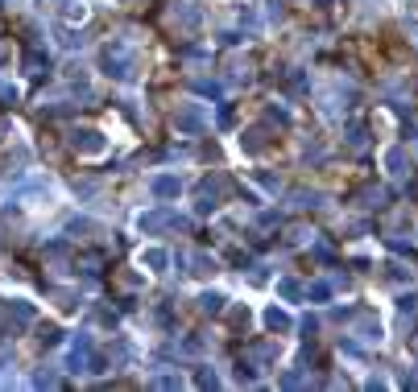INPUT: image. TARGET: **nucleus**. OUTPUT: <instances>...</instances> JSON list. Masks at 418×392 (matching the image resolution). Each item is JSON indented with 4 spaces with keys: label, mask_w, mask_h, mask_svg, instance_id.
<instances>
[{
    "label": "nucleus",
    "mask_w": 418,
    "mask_h": 392,
    "mask_svg": "<svg viewBox=\"0 0 418 392\" xmlns=\"http://www.w3.org/2000/svg\"><path fill=\"white\" fill-rule=\"evenodd\" d=\"M153 25L170 42H190L199 34V25H203V8L195 0H162L158 13H153Z\"/></svg>",
    "instance_id": "1"
},
{
    "label": "nucleus",
    "mask_w": 418,
    "mask_h": 392,
    "mask_svg": "<svg viewBox=\"0 0 418 392\" xmlns=\"http://www.w3.org/2000/svg\"><path fill=\"white\" fill-rule=\"evenodd\" d=\"M104 66H108V75H112V79L129 83V79H137L141 58L125 42H108V45H104Z\"/></svg>",
    "instance_id": "2"
},
{
    "label": "nucleus",
    "mask_w": 418,
    "mask_h": 392,
    "mask_svg": "<svg viewBox=\"0 0 418 392\" xmlns=\"http://www.w3.org/2000/svg\"><path fill=\"white\" fill-rule=\"evenodd\" d=\"M228 198H232V177H224V174H207L195 186V207H199V211H216V207H224Z\"/></svg>",
    "instance_id": "3"
},
{
    "label": "nucleus",
    "mask_w": 418,
    "mask_h": 392,
    "mask_svg": "<svg viewBox=\"0 0 418 392\" xmlns=\"http://www.w3.org/2000/svg\"><path fill=\"white\" fill-rule=\"evenodd\" d=\"M67 145L75 153H83V157H95V153H104V132L88 129V124H75V129L67 132Z\"/></svg>",
    "instance_id": "4"
},
{
    "label": "nucleus",
    "mask_w": 418,
    "mask_h": 392,
    "mask_svg": "<svg viewBox=\"0 0 418 392\" xmlns=\"http://www.w3.org/2000/svg\"><path fill=\"white\" fill-rule=\"evenodd\" d=\"M174 129L183 132V136H199V132L207 129V112H203L199 103H179V112H174Z\"/></svg>",
    "instance_id": "5"
},
{
    "label": "nucleus",
    "mask_w": 418,
    "mask_h": 392,
    "mask_svg": "<svg viewBox=\"0 0 418 392\" xmlns=\"http://www.w3.org/2000/svg\"><path fill=\"white\" fill-rule=\"evenodd\" d=\"M137 223H141V231H145V235H158V231H166V227H179V231L186 227V219L174 215V211H166V207H158V211H145Z\"/></svg>",
    "instance_id": "6"
},
{
    "label": "nucleus",
    "mask_w": 418,
    "mask_h": 392,
    "mask_svg": "<svg viewBox=\"0 0 418 392\" xmlns=\"http://www.w3.org/2000/svg\"><path fill=\"white\" fill-rule=\"evenodd\" d=\"M348 335H356V343H381V322L372 318L369 310H356V314H352Z\"/></svg>",
    "instance_id": "7"
},
{
    "label": "nucleus",
    "mask_w": 418,
    "mask_h": 392,
    "mask_svg": "<svg viewBox=\"0 0 418 392\" xmlns=\"http://www.w3.org/2000/svg\"><path fill=\"white\" fill-rule=\"evenodd\" d=\"M224 79L236 83V87H240V83H253V58H249V54H228V58H224Z\"/></svg>",
    "instance_id": "8"
},
{
    "label": "nucleus",
    "mask_w": 418,
    "mask_h": 392,
    "mask_svg": "<svg viewBox=\"0 0 418 392\" xmlns=\"http://www.w3.org/2000/svg\"><path fill=\"white\" fill-rule=\"evenodd\" d=\"M112 293H116L120 302H133V298L141 293L137 273H129V268H112Z\"/></svg>",
    "instance_id": "9"
},
{
    "label": "nucleus",
    "mask_w": 418,
    "mask_h": 392,
    "mask_svg": "<svg viewBox=\"0 0 418 392\" xmlns=\"http://www.w3.org/2000/svg\"><path fill=\"white\" fill-rule=\"evenodd\" d=\"M274 145V129L270 124H253V129H244V136H240V149L244 153H261V149H270Z\"/></svg>",
    "instance_id": "10"
},
{
    "label": "nucleus",
    "mask_w": 418,
    "mask_h": 392,
    "mask_svg": "<svg viewBox=\"0 0 418 392\" xmlns=\"http://www.w3.org/2000/svg\"><path fill=\"white\" fill-rule=\"evenodd\" d=\"M352 203H356V207H365V211H385L389 190H385V186H361V190L352 194Z\"/></svg>",
    "instance_id": "11"
},
{
    "label": "nucleus",
    "mask_w": 418,
    "mask_h": 392,
    "mask_svg": "<svg viewBox=\"0 0 418 392\" xmlns=\"http://www.w3.org/2000/svg\"><path fill=\"white\" fill-rule=\"evenodd\" d=\"M385 170H389V177H410V153L402 149V145H393L389 153H385Z\"/></svg>",
    "instance_id": "12"
},
{
    "label": "nucleus",
    "mask_w": 418,
    "mask_h": 392,
    "mask_svg": "<svg viewBox=\"0 0 418 392\" xmlns=\"http://www.w3.org/2000/svg\"><path fill=\"white\" fill-rule=\"evenodd\" d=\"M414 277H418L414 261H389L385 264V281H389V285H406V281H414Z\"/></svg>",
    "instance_id": "13"
},
{
    "label": "nucleus",
    "mask_w": 418,
    "mask_h": 392,
    "mask_svg": "<svg viewBox=\"0 0 418 392\" xmlns=\"http://www.w3.org/2000/svg\"><path fill=\"white\" fill-rule=\"evenodd\" d=\"M88 363H92V335H79V339L71 343V368L83 372Z\"/></svg>",
    "instance_id": "14"
},
{
    "label": "nucleus",
    "mask_w": 418,
    "mask_h": 392,
    "mask_svg": "<svg viewBox=\"0 0 418 392\" xmlns=\"http://www.w3.org/2000/svg\"><path fill=\"white\" fill-rule=\"evenodd\" d=\"M179 261L190 264L186 273H195V277H207V273H216V261H211V256H203V252H183Z\"/></svg>",
    "instance_id": "15"
},
{
    "label": "nucleus",
    "mask_w": 418,
    "mask_h": 392,
    "mask_svg": "<svg viewBox=\"0 0 418 392\" xmlns=\"http://www.w3.org/2000/svg\"><path fill=\"white\" fill-rule=\"evenodd\" d=\"M265 326H270L274 335H290V331H294V318H290L286 310L274 305V310H265Z\"/></svg>",
    "instance_id": "16"
},
{
    "label": "nucleus",
    "mask_w": 418,
    "mask_h": 392,
    "mask_svg": "<svg viewBox=\"0 0 418 392\" xmlns=\"http://www.w3.org/2000/svg\"><path fill=\"white\" fill-rule=\"evenodd\" d=\"M149 190H153L158 198H179L183 182H179V177H170V174H162V177H153V182H149Z\"/></svg>",
    "instance_id": "17"
},
{
    "label": "nucleus",
    "mask_w": 418,
    "mask_h": 392,
    "mask_svg": "<svg viewBox=\"0 0 418 392\" xmlns=\"http://www.w3.org/2000/svg\"><path fill=\"white\" fill-rule=\"evenodd\" d=\"M315 380H311V372H302V368H290V372H281L278 376V389H311Z\"/></svg>",
    "instance_id": "18"
},
{
    "label": "nucleus",
    "mask_w": 418,
    "mask_h": 392,
    "mask_svg": "<svg viewBox=\"0 0 418 392\" xmlns=\"http://www.w3.org/2000/svg\"><path fill=\"white\" fill-rule=\"evenodd\" d=\"M25 71H29L34 79H38V75H46V71H50V58L42 54V50H25Z\"/></svg>",
    "instance_id": "19"
},
{
    "label": "nucleus",
    "mask_w": 418,
    "mask_h": 392,
    "mask_svg": "<svg viewBox=\"0 0 418 392\" xmlns=\"http://www.w3.org/2000/svg\"><path fill=\"white\" fill-rule=\"evenodd\" d=\"M290 203H294V211H315V207H319V194H311V190H294Z\"/></svg>",
    "instance_id": "20"
},
{
    "label": "nucleus",
    "mask_w": 418,
    "mask_h": 392,
    "mask_svg": "<svg viewBox=\"0 0 418 392\" xmlns=\"http://www.w3.org/2000/svg\"><path fill=\"white\" fill-rule=\"evenodd\" d=\"M195 310H199V314H220V310H224V298H220V293H203V298L195 302Z\"/></svg>",
    "instance_id": "21"
},
{
    "label": "nucleus",
    "mask_w": 418,
    "mask_h": 392,
    "mask_svg": "<svg viewBox=\"0 0 418 392\" xmlns=\"http://www.w3.org/2000/svg\"><path fill=\"white\" fill-rule=\"evenodd\" d=\"M75 268H83V273H88V277H95V273H99V268H104V256H95V252H83V256H79V261H75Z\"/></svg>",
    "instance_id": "22"
},
{
    "label": "nucleus",
    "mask_w": 418,
    "mask_h": 392,
    "mask_svg": "<svg viewBox=\"0 0 418 392\" xmlns=\"http://www.w3.org/2000/svg\"><path fill=\"white\" fill-rule=\"evenodd\" d=\"M166 261H170V256H166V252H162V248H149V252H145V256H141V264H149V268H153V273H162V268H166Z\"/></svg>",
    "instance_id": "23"
},
{
    "label": "nucleus",
    "mask_w": 418,
    "mask_h": 392,
    "mask_svg": "<svg viewBox=\"0 0 418 392\" xmlns=\"http://www.w3.org/2000/svg\"><path fill=\"white\" fill-rule=\"evenodd\" d=\"M58 339H62V331H58V326H38V343H42V347H58Z\"/></svg>",
    "instance_id": "24"
},
{
    "label": "nucleus",
    "mask_w": 418,
    "mask_h": 392,
    "mask_svg": "<svg viewBox=\"0 0 418 392\" xmlns=\"http://www.w3.org/2000/svg\"><path fill=\"white\" fill-rule=\"evenodd\" d=\"M278 293H281V298H286V302H294V298L302 293V285H298L294 277H281V281H278Z\"/></svg>",
    "instance_id": "25"
},
{
    "label": "nucleus",
    "mask_w": 418,
    "mask_h": 392,
    "mask_svg": "<svg viewBox=\"0 0 418 392\" xmlns=\"http://www.w3.org/2000/svg\"><path fill=\"white\" fill-rule=\"evenodd\" d=\"M348 145H352V149H365V145H369V132L361 129V124H352V129H348Z\"/></svg>",
    "instance_id": "26"
},
{
    "label": "nucleus",
    "mask_w": 418,
    "mask_h": 392,
    "mask_svg": "<svg viewBox=\"0 0 418 392\" xmlns=\"http://www.w3.org/2000/svg\"><path fill=\"white\" fill-rule=\"evenodd\" d=\"M307 298H311V302H327V298H331V285H327V281H315V285L307 289Z\"/></svg>",
    "instance_id": "27"
},
{
    "label": "nucleus",
    "mask_w": 418,
    "mask_h": 392,
    "mask_svg": "<svg viewBox=\"0 0 418 392\" xmlns=\"http://www.w3.org/2000/svg\"><path fill=\"white\" fill-rule=\"evenodd\" d=\"M286 240H290V244H307V240H315V231L298 223V227H290V235H286Z\"/></svg>",
    "instance_id": "28"
},
{
    "label": "nucleus",
    "mask_w": 418,
    "mask_h": 392,
    "mask_svg": "<svg viewBox=\"0 0 418 392\" xmlns=\"http://www.w3.org/2000/svg\"><path fill=\"white\" fill-rule=\"evenodd\" d=\"M199 389H220V376H216L211 368H203V372H199Z\"/></svg>",
    "instance_id": "29"
},
{
    "label": "nucleus",
    "mask_w": 418,
    "mask_h": 392,
    "mask_svg": "<svg viewBox=\"0 0 418 392\" xmlns=\"http://www.w3.org/2000/svg\"><path fill=\"white\" fill-rule=\"evenodd\" d=\"M153 389H166V392H174V389H183V380H179V376H158V380H153Z\"/></svg>",
    "instance_id": "30"
},
{
    "label": "nucleus",
    "mask_w": 418,
    "mask_h": 392,
    "mask_svg": "<svg viewBox=\"0 0 418 392\" xmlns=\"http://www.w3.org/2000/svg\"><path fill=\"white\" fill-rule=\"evenodd\" d=\"M270 124H281V129H286V124H290V112L274 103V108H270Z\"/></svg>",
    "instance_id": "31"
},
{
    "label": "nucleus",
    "mask_w": 418,
    "mask_h": 392,
    "mask_svg": "<svg viewBox=\"0 0 418 392\" xmlns=\"http://www.w3.org/2000/svg\"><path fill=\"white\" fill-rule=\"evenodd\" d=\"M190 83H195V91H203V95H216V91H220L216 79H190Z\"/></svg>",
    "instance_id": "32"
},
{
    "label": "nucleus",
    "mask_w": 418,
    "mask_h": 392,
    "mask_svg": "<svg viewBox=\"0 0 418 392\" xmlns=\"http://www.w3.org/2000/svg\"><path fill=\"white\" fill-rule=\"evenodd\" d=\"M34 384H38V389H58V376H54V372H38Z\"/></svg>",
    "instance_id": "33"
},
{
    "label": "nucleus",
    "mask_w": 418,
    "mask_h": 392,
    "mask_svg": "<svg viewBox=\"0 0 418 392\" xmlns=\"http://www.w3.org/2000/svg\"><path fill=\"white\" fill-rule=\"evenodd\" d=\"M0 103H17V87H8V83H0Z\"/></svg>",
    "instance_id": "34"
},
{
    "label": "nucleus",
    "mask_w": 418,
    "mask_h": 392,
    "mask_svg": "<svg viewBox=\"0 0 418 392\" xmlns=\"http://www.w3.org/2000/svg\"><path fill=\"white\" fill-rule=\"evenodd\" d=\"M42 153H46V157H58V145H54V136H42Z\"/></svg>",
    "instance_id": "35"
},
{
    "label": "nucleus",
    "mask_w": 418,
    "mask_h": 392,
    "mask_svg": "<svg viewBox=\"0 0 418 392\" xmlns=\"http://www.w3.org/2000/svg\"><path fill=\"white\" fill-rule=\"evenodd\" d=\"M323 4L327 0H302V8H319V13H323Z\"/></svg>",
    "instance_id": "36"
},
{
    "label": "nucleus",
    "mask_w": 418,
    "mask_h": 392,
    "mask_svg": "<svg viewBox=\"0 0 418 392\" xmlns=\"http://www.w3.org/2000/svg\"><path fill=\"white\" fill-rule=\"evenodd\" d=\"M410 38L418 42V21H410Z\"/></svg>",
    "instance_id": "37"
},
{
    "label": "nucleus",
    "mask_w": 418,
    "mask_h": 392,
    "mask_svg": "<svg viewBox=\"0 0 418 392\" xmlns=\"http://www.w3.org/2000/svg\"><path fill=\"white\" fill-rule=\"evenodd\" d=\"M410 351H414V355H418V331H414V339H410Z\"/></svg>",
    "instance_id": "38"
},
{
    "label": "nucleus",
    "mask_w": 418,
    "mask_h": 392,
    "mask_svg": "<svg viewBox=\"0 0 418 392\" xmlns=\"http://www.w3.org/2000/svg\"><path fill=\"white\" fill-rule=\"evenodd\" d=\"M4 129H8V120H4V116H0V136H4Z\"/></svg>",
    "instance_id": "39"
},
{
    "label": "nucleus",
    "mask_w": 418,
    "mask_h": 392,
    "mask_svg": "<svg viewBox=\"0 0 418 392\" xmlns=\"http://www.w3.org/2000/svg\"><path fill=\"white\" fill-rule=\"evenodd\" d=\"M410 389H418V372H414V376H410Z\"/></svg>",
    "instance_id": "40"
}]
</instances>
